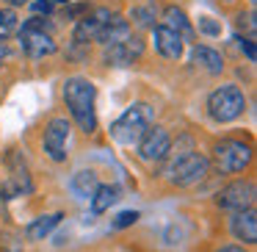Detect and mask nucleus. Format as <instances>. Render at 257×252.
<instances>
[{
	"label": "nucleus",
	"mask_w": 257,
	"mask_h": 252,
	"mask_svg": "<svg viewBox=\"0 0 257 252\" xmlns=\"http://www.w3.org/2000/svg\"><path fill=\"white\" fill-rule=\"evenodd\" d=\"M94 97H97L94 83L89 78H83V75H72V78L64 80V103H67L69 114L80 125L83 133H94L97 130Z\"/></svg>",
	"instance_id": "1"
},
{
	"label": "nucleus",
	"mask_w": 257,
	"mask_h": 252,
	"mask_svg": "<svg viewBox=\"0 0 257 252\" xmlns=\"http://www.w3.org/2000/svg\"><path fill=\"white\" fill-rule=\"evenodd\" d=\"M152 119H155V114H152V108L147 106V103H133V106L111 125L113 141H119V144H124V147L139 144L141 136L147 133V128L152 125Z\"/></svg>",
	"instance_id": "2"
},
{
	"label": "nucleus",
	"mask_w": 257,
	"mask_h": 252,
	"mask_svg": "<svg viewBox=\"0 0 257 252\" xmlns=\"http://www.w3.org/2000/svg\"><path fill=\"white\" fill-rule=\"evenodd\" d=\"M53 25L42 17H31L23 23L20 28V45H23V53L28 58H45L56 53V39L50 34Z\"/></svg>",
	"instance_id": "3"
},
{
	"label": "nucleus",
	"mask_w": 257,
	"mask_h": 252,
	"mask_svg": "<svg viewBox=\"0 0 257 252\" xmlns=\"http://www.w3.org/2000/svg\"><path fill=\"white\" fill-rule=\"evenodd\" d=\"M207 172H210V161H207L202 152L188 150V152H180V155L174 158L172 163H169L166 178L172 180L174 186H183V189H188V186L202 183V180L207 178Z\"/></svg>",
	"instance_id": "4"
},
{
	"label": "nucleus",
	"mask_w": 257,
	"mask_h": 252,
	"mask_svg": "<svg viewBox=\"0 0 257 252\" xmlns=\"http://www.w3.org/2000/svg\"><path fill=\"white\" fill-rule=\"evenodd\" d=\"M243 111H246V97H243V92H240V86H235V83L218 86V89H213L210 97H207V114H210V119H216V122H232V119H238Z\"/></svg>",
	"instance_id": "5"
},
{
	"label": "nucleus",
	"mask_w": 257,
	"mask_h": 252,
	"mask_svg": "<svg viewBox=\"0 0 257 252\" xmlns=\"http://www.w3.org/2000/svg\"><path fill=\"white\" fill-rule=\"evenodd\" d=\"M213 158H216V166L221 169L224 175H235V172H243V169L249 166L251 158H254V152H251L249 141L221 139L216 147H213Z\"/></svg>",
	"instance_id": "6"
},
{
	"label": "nucleus",
	"mask_w": 257,
	"mask_h": 252,
	"mask_svg": "<svg viewBox=\"0 0 257 252\" xmlns=\"http://www.w3.org/2000/svg\"><path fill=\"white\" fill-rule=\"evenodd\" d=\"M254 180H232L216 194V205L224 211H249L254 205Z\"/></svg>",
	"instance_id": "7"
},
{
	"label": "nucleus",
	"mask_w": 257,
	"mask_h": 252,
	"mask_svg": "<svg viewBox=\"0 0 257 252\" xmlns=\"http://www.w3.org/2000/svg\"><path fill=\"white\" fill-rule=\"evenodd\" d=\"M169 152H172V136H169V130L161 128V125H150L147 133L139 141V158L147 163H158V161H166Z\"/></svg>",
	"instance_id": "8"
},
{
	"label": "nucleus",
	"mask_w": 257,
	"mask_h": 252,
	"mask_svg": "<svg viewBox=\"0 0 257 252\" xmlns=\"http://www.w3.org/2000/svg\"><path fill=\"white\" fill-rule=\"evenodd\" d=\"M69 130L72 125L67 122V117H56L47 122L45 128V136H42V147L45 152L53 158V161H67V141H69Z\"/></svg>",
	"instance_id": "9"
},
{
	"label": "nucleus",
	"mask_w": 257,
	"mask_h": 252,
	"mask_svg": "<svg viewBox=\"0 0 257 252\" xmlns=\"http://www.w3.org/2000/svg\"><path fill=\"white\" fill-rule=\"evenodd\" d=\"M141 53H144V39L141 36H127L119 45H108L102 61L108 67H130L136 58H141Z\"/></svg>",
	"instance_id": "10"
},
{
	"label": "nucleus",
	"mask_w": 257,
	"mask_h": 252,
	"mask_svg": "<svg viewBox=\"0 0 257 252\" xmlns=\"http://www.w3.org/2000/svg\"><path fill=\"white\" fill-rule=\"evenodd\" d=\"M108 17H111L108 9H94V12H89L86 17H80L78 25H75L72 42H75V45H89V42H97V34H100V28L105 25Z\"/></svg>",
	"instance_id": "11"
},
{
	"label": "nucleus",
	"mask_w": 257,
	"mask_h": 252,
	"mask_svg": "<svg viewBox=\"0 0 257 252\" xmlns=\"http://www.w3.org/2000/svg\"><path fill=\"white\" fill-rule=\"evenodd\" d=\"M152 42H155V50L161 53L163 58L177 61V58L183 56V36L174 34V31H169V28H163V25L152 28Z\"/></svg>",
	"instance_id": "12"
},
{
	"label": "nucleus",
	"mask_w": 257,
	"mask_h": 252,
	"mask_svg": "<svg viewBox=\"0 0 257 252\" xmlns=\"http://www.w3.org/2000/svg\"><path fill=\"white\" fill-rule=\"evenodd\" d=\"M229 233L235 235L243 244H254L257 241V213L251 211H238L232 219H229Z\"/></svg>",
	"instance_id": "13"
},
{
	"label": "nucleus",
	"mask_w": 257,
	"mask_h": 252,
	"mask_svg": "<svg viewBox=\"0 0 257 252\" xmlns=\"http://www.w3.org/2000/svg\"><path fill=\"white\" fill-rule=\"evenodd\" d=\"M130 36V23L122 17V14H111V17L105 20V25L100 28V34H97V42H102V45H119V42H124Z\"/></svg>",
	"instance_id": "14"
},
{
	"label": "nucleus",
	"mask_w": 257,
	"mask_h": 252,
	"mask_svg": "<svg viewBox=\"0 0 257 252\" xmlns=\"http://www.w3.org/2000/svg\"><path fill=\"white\" fill-rule=\"evenodd\" d=\"M191 61H194L196 67H202L207 75H221L224 72L221 53L213 50V47H207V45H194L191 47Z\"/></svg>",
	"instance_id": "15"
},
{
	"label": "nucleus",
	"mask_w": 257,
	"mask_h": 252,
	"mask_svg": "<svg viewBox=\"0 0 257 252\" xmlns=\"http://www.w3.org/2000/svg\"><path fill=\"white\" fill-rule=\"evenodd\" d=\"M163 28L180 34L183 39H191V36H194V25H191V20L185 17V12L180 6H166L163 9Z\"/></svg>",
	"instance_id": "16"
},
{
	"label": "nucleus",
	"mask_w": 257,
	"mask_h": 252,
	"mask_svg": "<svg viewBox=\"0 0 257 252\" xmlns=\"http://www.w3.org/2000/svg\"><path fill=\"white\" fill-rule=\"evenodd\" d=\"M61 213H47V216H39L36 222L28 224V230H25V235H28L31 241H42L45 235H50V230L56 227L58 222H61Z\"/></svg>",
	"instance_id": "17"
},
{
	"label": "nucleus",
	"mask_w": 257,
	"mask_h": 252,
	"mask_svg": "<svg viewBox=\"0 0 257 252\" xmlns=\"http://www.w3.org/2000/svg\"><path fill=\"white\" fill-rule=\"evenodd\" d=\"M72 191L80 197V200H91V194L97 191V186H100V180H97V175L91 172H78V175H72Z\"/></svg>",
	"instance_id": "18"
},
{
	"label": "nucleus",
	"mask_w": 257,
	"mask_h": 252,
	"mask_svg": "<svg viewBox=\"0 0 257 252\" xmlns=\"http://www.w3.org/2000/svg\"><path fill=\"white\" fill-rule=\"evenodd\" d=\"M116 200H119V189H116V186H97V191L91 194V211H94V213H105Z\"/></svg>",
	"instance_id": "19"
},
{
	"label": "nucleus",
	"mask_w": 257,
	"mask_h": 252,
	"mask_svg": "<svg viewBox=\"0 0 257 252\" xmlns=\"http://www.w3.org/2000/svg\"><path fill=\"white\" fill-rule=\"evenodd\" d=\"M130 20L141 28H155V9L152 6H136L130 12Z\"/></svg>",
	"instance_id": "20"
},
{
	"label": "nucleus",
	"mask_w": 257,
	"mask_h": 252,
	"mask_svg": "<svg viewBox=\"0 0 257 252\" xmlns=\"http://www.w3.org/2000/svg\"><path fill=\"white\" fill-rule=\"evenodd\" d=\"M17 14L12 9H0V39H6L12 31H17Z\"/></svg>",
	"instance_id": "21"
},
{
	"label": "nucleus",
	"mask_w": 257,
	"mask_h": 252,
	"mask_svg": "<svg viewBox=\"0 0 257 252\" xmlns=\"http://www.w3.org/2000/svg\"><path fill=\"white\" fill-rule=\"evenodd\" d=\"M196 28H199V34H205V36H218L221 34V23H216L213 17H199L196 20Z\"/></svg>",
	"instance_id": "22"
},
{
	"label": "nucleus",
	"mask_w": 257,
	"mask_h": 252,
	"mask_svg": "<svg viewBox=\"0 0 257 252\" xmlns=\"http://www.w3.org/2000/svg\"><path fill=\"white\" fill-rule=\"evenodd\" d=\"M235 25H238V28H246V34H249V39H251V36H254V28H257L254 12H240L238 20H235Z\"/></svg>",
	"instance_id": "23"
},
{
	"label": "nucleus",
	"mask_w": 257,
	"mask_h": 252,
	"mask_svg": "<svg viewBox=\"0 0 257 252\" xmlns=\"http://www.w3.org/2000/svg\"><path fill=\"white\" fill-rule=\"evenodd\" d=\"M139 222V211H122L113 219V227H130V224Z\"/></svg>",
	"instance_id": "24"
},
{
	"label": "nucleus",
	"mask_w": 257,
	"mask_h": 252,
	"mask_svg": "<svg viewBox=\"0 0 257 252\" xmlns=\"http://www.w3.org/2000/svg\"><path fill=\"white\" fill-rule=\"evenodd\" d=\"M31 9L36 12V17H39V14H45V17H47V14H53V3H50V0H34Z\"/></svg>",
	"instance_id": "25"
},
{
	"label": "nucleus",
	"mask_w": 257,
	"mask_h": 252,
	"mask_svg": "<svg viewBox=\"0 0 257 252\" xmlns=\"http://www.w3.org/2000/svg\"><path fill=\"white\" fill-rule=\"evenodd\" d=\"M240 42V50L246 53V58H249V61H254L257 58V53H254V39H249V36H246V39H238Z\"/></svg>",
	"instance_id": "26"
},
{
	"label": "nucleus",
	"mask_w": 257,
	"mask_h": 252,
	"mask_svg": "<svg viewBox=\"0 0 257 252\" xmlns=\"http://www.w3.org/2000/svg\"><path fill=\"white\" fill-rule=\"evenodd\" d=\"M6 58H9V42H6V39H0V64L6 61Z\"/></svg>",
	"instance_id": "27"
},
{
	"label": "nucleus",
	"mask_w": 257,
	"mask_h": 252,
	"mask_svg": "<svg viewBox=\"0 0 257 252\" xmlns=\"http://www.w3.org/2000/svg\"><path fill=\"white\" fill-rule=\"evenodd\" d=\"M216 252H246L243 246H235V244H227V246H218Z\"/></svg>",
	"instance_id": "28"
},
{
	"label": "nucleus",
	"mask_w": 257,
	"mask_h": 252,
	"mask_svg": "<svg viewBox=\"0 0 257 252\" xmlns=\"http://www.w3.org/2000/svg\"><path fill=\"white\" fill-rule=\"evenodd\" d=\"M9 6H25V3H31V0H6Z\"/></svg>",
	"instance_id": "29"
},
{
	"label": "nucleus",
	"mask_w": 257,
	"mask_h": 252,
	"mask_svg": "<svg viewBox=\"0 0 257 252\" xmlns=\"http://www.w3.org/2000/svg\"><path fill=\"white\" fill-rule=\"evenodd\" d=\"M53 6H69V0H50Z\"/></svg>",
	"instance_id": "30"
},
{
	"label": "nucleus",
	"mask_w": 257,
	"mask_h": 252,
	"mask_svg": "<svg viewBox=\"0 0 257 252\" xmlns=\"http://www.w3.org/2000/svg\"><path fill=\"white\" fill-rule=\"evenodd\" d=\"M249 3H251V6H254V0H249Z\"/></svg>",
	"instance_id": "31"
},
{
	"label": "nucleus",
	"mask_w": 257,
	"mask_h": 252,
	"mask_svg": "<svg viewBox=\"0 0 257 252\" xmlns=\"http://www.w3.org/2000/svg\"><path fill=\"white\" fill-rule=\"evenodd\" d=\"M224 3H232V0H224Z\"/></svg>",
	"instance_id": "32"
}]
</instances>
